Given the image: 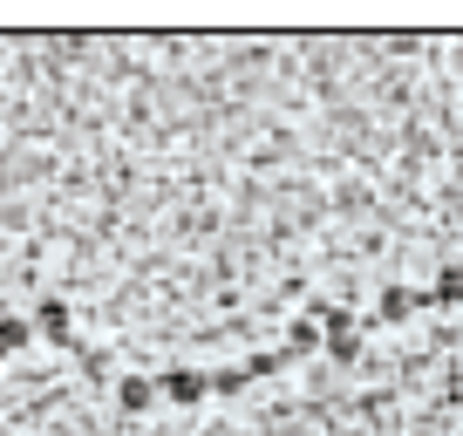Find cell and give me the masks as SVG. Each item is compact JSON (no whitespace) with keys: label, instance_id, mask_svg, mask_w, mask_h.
Instances as JSON below:
<instances>
[{"label":"cell","instance_id":"obj_5","mask_svg":"<svg viewBox=\"0 0 463 436\" xmlns=\"http://www.w3.org/2000/svg\"><path fill=\"white\" fill-rule=\"evenodd\" d=\"M293 362H300V355H293V348H260V355H252V362H246V382H273L279 368H293Z\"/></svg>","mask_w":463,"mask_h":436},{"label":"cell","instance_id":"obj_2","mask_svg":"<svg viewBox=\"0 0 463 436\" xmlns=\"http://www.w3.org/2000/svg\"><path fill=\"white\" fill-rule=\"evenodd\" d=\"M436 307H463V273H443L430 287H409V314H436Z\"/></svg>","mask_w":463,"mask_h":436},{"label":"cell","instance_id":"obj_6","mask_svg":"<svg viewBox=\"0 0 463 436\" xmlns=\"http://www.w3.org/2000/svg\"><path fill=\"white\" fill-rule=\"evenodd\" d=\"M382 320H409V287H382V300H375V320H368V327H382Z\"/></svg>","mask_w":463,"mask_h":436},{"label":"cell","instance_id":"obj_8","mask_svg":"<svg viewBox=\"0 0 463 436\" xmlns=\"http://www.w3.org/2000/svg\"><path fill=\"white\" fill-rule=\"evenodd\" d=\"M287 348L300 355V362H307V355H320V327H314V320H293V335H287Z\"/></svg>","mask_w":463,"mask_h":436},{"label":"cell","instance_id":"obj_3","mask_svg":"<svg viewBox=\"0 0 463 436\" xmlns=\"http://www.w3.org/2000/svg\"><path fill=\"white\" fill-rule=\"evenodd\" d=\"M157 395H164V403H177V409H191V403H204L212 389H204L198 368H164V375H157Z\"/></svg>","mask_w":463,"mask_h":436},{"label":"cell","instance_id":"obj_7","mask_svg":"<svg viewBox=\"0 0 463 436\" xmlns=\"http://www.w3.org/2000/svg\"><path fill=\"white\" fill-rule=\"evenodd\" d=\"M320 348H327V362H334V368H347V362H354V355H362V335L347 327V335H327V341H320Z\"/></svg>","mask_w":463,"mask_h":436},{"label":"cell","instance_id":"obj_4","mask_svg":"<svg viewBox=\"0 0 463 436\" xmlns=\"http://www.w3.org/2000/svg\"><path fill=\"white\" fill-rule=\"evenodd\" d=\"M116 403H123V416H144V409L157 403V375H130L116 389Z\"/></svg>","mask_w":463,"mask_h":436},{"label":"cell","instance_id":"obj_1","mask_svg":"<svg viewBox=\"0 0 463 436\" xmlns=\"http://www.w3.org/2000/svg\"><path fill=\"white\" fill-rule=\"evenodd\" d=\"M34 335H48L55 348H69V355H82V341H75V320H69V300H55V293L34 307Z\"/></svg>","mask_w":463,"mask_h":436},{"label":"cell","instance_id":"obj_10","mask_svg":"<svg viewBox=\"0 0 463 436\" xmlns=\"http://www.w3.org/2000/svg\"><path fill=\"white\" fill-rule=\"evenodd\" d=\"M204 389H212V395H239V389H246V368H212Z\"/></svg>","mask_w":463,"mask_h":436},{"label":"cell","instance_id":"obj_9","mask_svg":"<svg viewBox=\"0 0 463 436\" xmlns=\"http://www.w3.org/2000/svg\"><path fill=\"white\" fill-rule=\"evenodd\" d=\"M28 335H34V320H7V314H0V362H7V355H14Z\"/></svg>","mask_w":463,"mask_h":436}]
</instances>
